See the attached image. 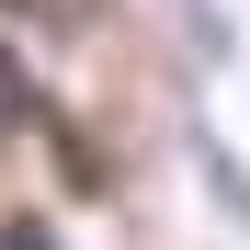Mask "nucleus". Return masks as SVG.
I'll return each instance as SVG.
<instances>
[{
  "mask_svg": "<svg viewBox=\"0 0 250 250\" xmlns=\"http://www.w3.org/2000/svg\"><path fill=\"white\" fill-rule=\"evenodd\" d=\"M216 193H228V216L250 228V171H228V159H216Z\"/></svg>",
  "mask_w": 250,
  "mask_h": 250,
  "instance_id": "obj_1",
  "label": "nucleus"
}]
</instances>
